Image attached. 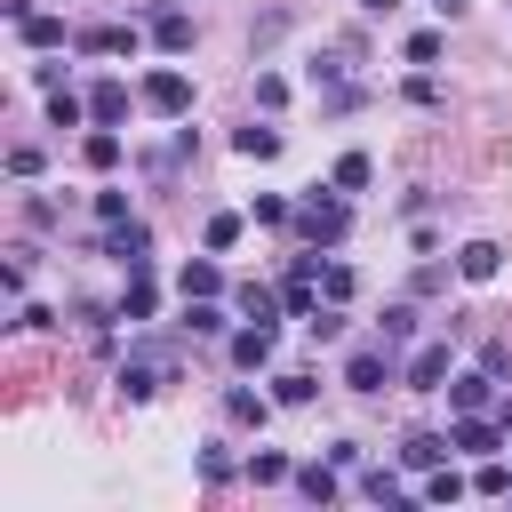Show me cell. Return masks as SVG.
I'll use <instances>...</instances> for the list:
<instances>
[{"label":"cell","instance_id":"4316f807","mask_svg":"<svg viewBox=\"0 0 512 512\" xmlns=\"http://www.w3.org/2000/svg\"><path fill=\"white\" fill-rule=\"evenodd\" d=\"M360 496H368V504H408V488H400L384 464H376V472H360Z\"/></svg>","mask_w":512,"mask_h":512},{"label":"cell","instance_id":"8d00e7d4","mask_svg":"<svg viewBox=\"0 0 512 512\" xmlns=\"http://www.w3.org/2000/svg\"><path fill=\"white\" fill-rule=\"evenodd\" d=\"M256 104L280 112V104H288V80H280V72H256Z\"/></svg>","mask_w":512,"mask_h":512},{"label":"cell","instance_id":"d6a6232c","mask_svg":"<svg viewBox=\"0 0 512 512\" xmlns=\"http://www.w3.org/2000/svg\"><path fill=\"white\" fill-rule=\"evenodd\" d=\"M200 480H208V488H224V480H232V456H224V440H208V448H200Z\"/></svg>","mask_w":512,"mask_h":512},{"label":"cell","instance_id":"60d3db41","mask_svg":"<svg viewBox=\"0 0 512 512\" xmlns=\"http://www.w3.org/2000/svg\"><path fill=\"white\" fill-rule=\"evenodd\" d=\"M496 424H504V432H512V392H504V400H496Z\"/></svg>","mask_w":512,"mask_h":512},{"label":"cell","instance_id":"cb8c5ba5","mask_svg":"<svg viewBox=\"0 0 512 512\" xmlns=\"http://www.w3.org/2000/svg\"><path fill=\"white\" fill-rule=\"evenodd\" d=\"M232 152H240V160H272V152H280V128H256V120H248V128L232 136Z\"/></svg>","mask_w":512,"mask_h":512},{"label":"cell","instance_id":"7c38bea8","mask_svg":"<svg viewBox=\"0 0 512 512\" xmlns=\"http://www.w3.org/2000/svg\"><path fill=\"white\" fill-rule=\"evenodd\" d=\"M80 56H136V24H96V32H80Z\"/></svg>","mask_w":512,"mask_h":512},{"label":"cell","instance_id":"3957f363","mask_svg":"<svg viewBox=\"0 0 512 512\" xmlns=\"http://www.w3.org/2000/svg\"><path fill=\"white\" fill-rule=\"evenodd\" d=\"M136 96H144V112H160V120H184V112H192V80H184L176 64L144 72V88H136Z\"/></svg>","mask_w":512,"mask_h":512},{"label":"cell","instance_id":"52a82bcc","mask_svg":"<svg viewBox=\"0 0 512 512\" xmlns=\"http://www.w3.org/2000/svg\"><path fill=\"white\" fill-rule=\"evenodd\" d=\"M448 408H456V416H480V408H496V376H488V368H464V376H448Z\"/></svg>","mask_w":512,"mask_h":512},{"label":"cell","instance_id":"ac0fdd59","mask_svg":"<svg viewBox=\"0 0 512 512\" xmlns=\"http://www.w3.org/2000/svg\"><path fill=\"white\" fill-rule=\"evenodd\" d=\"M336 472L344 464H296V496L304 504H336Z\"/></svg>","mask_w":512,"mask_h":512},{"label":"cell","instance_id":"74e56055","mask_svg":"<svg viewBox=\"0 0 512 512\" xmlns=\"http://www.w3.org/2000/svg\"><path fill=\"white\" fill-rule=\"evenodd\" d=\"M8 176L32 184V176H40V144H8Z\"/></svg>","mask_w":512,"mask_h":512},{"label":"cell","instance_id":"44dd1931","mask_svg":"<svg viewBox=\"0 0 512 512\" xmlns=\"http://www.w3.org/2000/svg\"><path fill=\"white\" fill-rule=\"evenodd\" d=\"M184 328L192 336H224V304L216 296H184Z\"/></svg>","mask_w":512,"mask_h":512},{"label":"cell","instance_id":"d590c367","mask_svg":"<svg viewBox=\"0 0 512 512\" xmlns=\"http://www.w3.org/2000/svg\"><path fill=\"white\" fill-rule=\"evenodd\" d=\"M320 288H328V304H344L360 280H352V264H320Z\"/></svg>","mask_w":512,"mask_h":512},{"label":"cell","instance_id":"8992f818","mask_svg":"<svg viewBox=\"0 0 512 512\" xmlns=\"http://www.w3.org/2000/svg\"><path fill=\"white\" fill-rule=\"evenodd\" d=\"M504 440H512V432H504L496 416H456V424H448V448H456V456H496Z\"/></svg>","mask_w":512,"mask_h":512},{"label":"cell","instance_id":"5b68a950","mask_svg":"<svg viewBox=\"0 0 512 512\" xmlns=\"http://www.w3.org/2000/svg\"><path fill=\"white\" fill-rule=\"evenodd\" d=\"M344 384H352V392H384V384H392V344H384V336H376V344H352Z\"/></svg>","mask_w":512,"mask_h":512},{"label":"cell","instance_id":"ffe728a7","mask_svg":"<svg viewBox=\"0 0 512 512\" xmlns=\"http://www.w3.org/2000/svg\"><path fill=\"white\" fill-rule=\"evenodd\" d=\"M16 40L48 56V48H64V16H24V24H16Z\"/></svg>","mask_w":512,"mask_h":512},{"label":"cell","instance_id":"7a4b0ae2","mask_svg":"<svg viewBox=\"0 0 512 512\" xmlns=\"http://www.w3.org/2000/svg\"><path fill=\"white\" fill-rule=\"evenodd\" d=\"M160 384H176V352H168V344H136V352L120 360V392H128V400H152Z\"/></svg>","mask_w":512,"mask_h":512},{"label":"cell","instance_id":"d4e9b609","mask_svg":"<svg viewBox=\"0 0 512 512\" xmlns=\"http://www.w3.org/2000/svg\"><path fill=\"white\" fill-rule=\"evenodd\" d=\"M312 392H320V376H296V368H280V376H272V400H280V408H304Z\"/></svg>","mask_w":512,"mask_h":512},{"label":"cell","instance_id":"f1b7e54d","mask_svg":"<svg viewBox=\"0 0 512 512\" xmlns=\"http://www.w3.org/2000/svg\"><path fill=\"white\" fill-rule=\"evenodd\" d=\"M232 240H240V216H232V208H216V216H208V232H200V248H216V256H224Z\"/></svg>","mask_w":512,"mask_h":512},{"label":"cell","instance_id":"484cf974","mask_svg":"<svg viewBox=\"0 0 512 512\" xmlns=\"http://www.w3.org/2000/svg\"><path fill=\"white\" fill-rule=\"evenodd\" d=\"M368 176H376V168H368V152H344L328 184H336V192H368Z\"/></svg>","mask_w":512,"mask_h":512},{"label":"cell","instance_id":"ab89813d","mask_svg":"<svg viewBox=\"0 0 512 512\" xmlns=\"http://www.w3.org/2000/svg\"><path fill=\"white\" fill-rule=\"evenodd\" d=\"M480 368H488V376H512V344H504V336H496V344H480Z\"/></svg>","mask_w":512,"mask_h":512},{"label":"cell","instance_id":"9c48e42d","mask_svg":"<svg viewBox=\"0 0 512 512\" xmlns=\"http://www.w3.org/2000/svg\"><path fill=\"white\" fill-rule=\"evenodd\" d=\"M416 392H448V344H416L408 352V368H400Z\"/></svg>","mask_w":512,"mask_h":512},{"label":"cell","instance_id":"603a6c76","mask_svg":"<svg viewBox=\"0 0 512 512\" xmlns=\"http://www.w3.org/2000/svg\"><path fill=\"white\" fill-rule=\"evenodd\" d=\"M88 120V96H72V88H48V128H80Z\"/></svg>","mask_w":512,"mask_h":512},{"label":"cell","instance_id":"5bb4252c","mask_svg":"<svg viewBox=\"0 0 512 512\" xmlns=\"http://www.w3.org/2000/svg\"><path fill=\"white\" fill-rule=\"evenodd\" d=\"M232 368H272V320H256V328L232 336Z\"/></svg>","mask_w":512,"mask_h":512},{"label":"cell","instance_id":"f546056e","mask_svg":"<svg viewBox=\"0 0 512 512\" xmlns=\"http://www.w3.org/2000/svg\"><path fill=\"white\" fill-rule=\"evenodd\" d=\"M240 312H248V320H280V296H272V288H256V280H248V288H240Z\"/></svg>","mask_w":512,"mask_h":512},{"label":"cell","instance_id":"4dcf8cb0","mask_svg":"<svg viewBox=\"0 0 512 512\" xmlns=\"http://www.w3.org/2000/svg\"><path fill=\"white\" fill-rule=\"evenodd\" d=\"M304 328H312V344H336V336H344V304H320Z\"/></svg>","mask_w":512,"mask_h":512},{"label":"cell","instance_id":"f35d334b","mask_svg":"<svg viewBox=\"0 0 512 512\" xmlns=\"http://www.w3.org/2000/svg\"><path fill=\"white\" fill-rule=\"evenodd\" d=\"M288 216H296V208H288L280 192H256V224H288Z\"/></svg>","mask_w":512,"mask_h":512},{"label":"cell","instance_id":"4fadbf2b","mask_svg":"<svg viewBox=\"0 0 512 512\" xmlns=\"http://www.w3.org/2000/svg\"><path fill=\"white\" fill-rule=\"evenodd\" d=\"M456 272H464V280H496V272H504V248H496V240H464V248H456Z\"/></svg>","mask_w":512,"mask_h":512},{"label":"cell","instance_id":"7402d4cb","mask_svg":"<svg viewBox=\"0 0 512 512\" xmlns=\"http://www.w3.org/2000/svg\"><path fill=\"white\" fill-rule=\"evenodd\" d=\"M248 480H256V488H280V480H296V464H288L280 448H256V456H248Z\"/></svg>","mask_w":512,"mask_h":512},{"label":"cell","instance_id":"83f0119b","mask_svg":"<svg viewBox=\"0 0 512 512\" xmlns=\"http://www.w3.org/2000/svg\"><path fill=\"white\" fill-rule=\"evenodd\" d=\"M464 488H472L464 472H448V464H432V480H424V504H456Z\"/></svg>","mask_w":512,"mask_h":512},{"label":"cell","instance_id":"277c9868","mask_svg":"<svg viewBox=\"0 0 512 512\" xmlns=\"http://www.w3.org/2000/svg\"><path fill=\"white\" fill-rule=\"evenodd\" d=\"M104 256H112L120 272H152V232H144L136 216H120V224H104Z\"/></svg>","mask_w":512,"mask_h":512},{"label":"cell","instance_id":"8fae6325","mask_svg":"<svg viewBox=\"0 0 512 512\" xmlns=\"http://www.w3.org/2000/svg\"><path fill=\"white\" fill-rule=\"evenodd\" d=\"M448 456H456L448 432H408V440H400V464H408V472H432V464H448Z\"/></svg>","mask_w":512,"mask_h":512},{"label":"cell","instance_id":"e0dca14e","mask_svg":"<svg viewBox=\"0 0 512 512\" xmlns=\"http://www.w3.org/2000/svg\"><path fill=\"white\" fill-rule=\"evenodd\" d=\"M160 312V288H152V272H128V288H120V320H152Z\"/></svg>","mask_w":512,"mask_h":512},{"label":"cell","instance_id":"30bf717a","mask_svg":"<svg viewBox=\"0 0 512 512\" xmlns=\"http://www.w3.org/2000/svg\"><path fill=\"white\" fill-rule=\"evenodd\" d=\"M88 120H96V128H120V120H128V80H96V88H88Z\"/></svg>","mask_w":512,"mask_h":512},{"label":"cell","instance_id":"1f68e13d","mask_svg":"<svg viewBox=\"0 0 512 512\" xmlns=\"http://www.w3.org/2000/svg\"><path fill=\"white\" fill-rule=\"evenodd\" d=\"M376 336H384V344H408V336H416V312H408V304H392V312L376 320Z\"/></svg>","mask_w":512,"mask_h":512},{"label":"cell","instance_id":"b9f144b4","mask_svg":"<svg viewBox=\"0 0 512 512\" xmlns=\"http://www.w3.org/2000/svg\"><path fill=\"white\" fill-rule=\"evenodd\" d=\"M360 8H368V16H392V8H400V0H360Z\"/></svg>","mask_w":512,"mask_h":512},{"label":"cell","instance_id":"d6986e66","mask_svg":"<svg viewBox=\"0 0 512 512\" xmlns=\"http://www.w3.org/2000/svg\"><path fill=\"white\" fill-rule=\"evenodd\" d=\"M272 408H280V400H264V392H248V384H232V392H224V416H232V424H264Z\"/></svg>","mask_w":512,"mask_h":512},{"label":"cell","instance_id":"836d02e7","mask_svg":"<svg viewBox=\"0 0 512 512\" xmlns=\"http://www.w3.org/2000/svg\"><path fill=\"white\" fill-rule=\"evenodd\" d=\"M472 488H480V496H512V472H504L496 456H480V472H472Z\"/></svg>","mask_w":512,"mask_h":512},{"label":"cell","instance_id":"9a60e30c","mask_svg":"<svg viewBox=\"0 0 512 512\" xmlns=\"http://www.w3.org/2000/svg\"><path fill=\"white\" fill-rule=\"evenodd\" d=\"M120 152H128V144H120L112 128H88V136H80V160H88L96 176H112V168H120Z\"/></svg>","mask_w":512,"mask_h":512},{"label":"cell","instance_id":"e575fe53","mask_svg":"<svg viewBox=\"0 0 512 512\" xmlns=\"http://www.w3.org/2000/svg\"><path fill=\"white\" fill-rule=\"evenodd\" d=\"M440 48H448L440 32H408V48H400V56H408V64H440Z\"/></svg>","mask_w":512,"mask_h":512},{"label":"cell","instance_id":"2e32d148","mask_svg":"<svg viewBox=\"0 0 512 512\" xmlns=\"http://www.w3.org/2000/svg\"><path fill=\"white\" fill-rule=\"evenodd\" d=\"M176 288H184V296H224V272H216V248H208V256H192V264L176 272Z\"/></svg>","mask_w":512,"mask_h":512},{"label":"cell","instance_id":"7bdbcfd3","mask_svg":"<svg viewBox=\"0 0 512 512\" xmlns=\"http://www.w3.org/2000/svg\"><path fill=\"white\" fill-rule=\"evenodd\" d=\"M432 8H440V16H464V8H472V0H432Z\"/></svg>","mask_w":512,"mask_h":512},{"label":"cell","instance_id":"ba28073f","mask_svg":"<svg viewBox=\"0 0 512 512\" xmlns=\"http://www.w3.org/2000/svg\"><path fill=\"white\" fill-rule=\"evenodd\" d=\"M192 40H200V24H192L184 8H160V16H152V48H160V56H192Z\"/></svg>","mask_w":512,"mask_h":512},{"label":"cell","instance_id":"6da1fadb","mask_svg":"<svg viewBox=\"0 0 512 512\" xmlns=\"http://www.w3.org/2000/svg\"><path fill=\"white\" fill-rule=\"evenodd\" d=\"M288 224H296V240H304V248H344L352 208H344V192H336V184H328V192L312 184V192L296 200V216H288Z\"/></svg>","mask_w":512,"mask_h":512}]
</instances>
